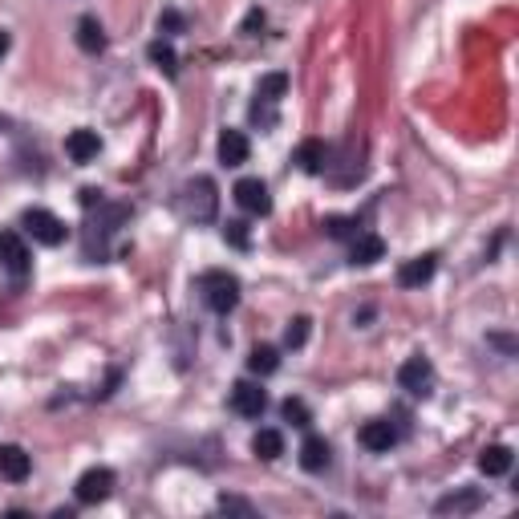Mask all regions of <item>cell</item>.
<instances>
[{
    "label": "cell",
    "mask_w": 519,
    "mask_h": 519,
    "mask_svg": "<svg viewBox=\"0 0 519 519\" xmlns=\"http://www.w3.org/2000/svg\"><path fill=\"white\" fill-rule=\"evenodd\" d=\"M382 256H385V240H382V236H374V231H361V236L353 240V256H349V260L366 268V264H377Z\"/></svg>",
    "instance_id": "d6986e66"
},
{
    "label": "cell",
    "mask_w": 519,
    "mask_h": 519,
    "mask_svg": "<svg viewBox=\"0 0 519 519\" xmlns=\"http://www.w3.org/2000/svg\"><path fill=\"white\" fill-rule=\"evenodd\" d=\"M325 159H329V151H325L321 138H305V143L297 146V154H292V163H297L305 174H321L325 171Z\"/></svg>",
    "instance_id": "2e32d148"
},
{
    "label": "cell",
    "mask_w": 519,
    "mask_h": 519,
    "mask_svg": "<svg viewBox=\"0 0 519 519\" xmlns=\"http://www.w3.org/2000/svg\"><path fill=\"white\" fill-rule=\"evenodd\" d=\"M357 443L366 446V451L382 454V451H390V446L398 443V430L385 422V418H374V422H366L361 430H357Z\"/></svg>",
    "instance_id": "30bf717a"
},
{
    "label": "cell",
    "mask_w": 519,
    "mask_h": 519,
    "mask_svg": "<svg viewBox=\"0 0 519 519\" xmlns=\"http://www.w3.org/2000/svg\"><path fill=\"white\" fill-rule=\"evenodd\" d=\"M248 151H252V143H248V135H244V130H223V135H220V163L223 167L248 163Z\"/></svg>",
    "instance_id": "9a60e30c"
},
{
    "label": "cell",
    "mask_w": 519,
    "mask_h": 519,
    "mask_svg": "<svg viewBox=\"0 0 519 519\" xmlns=\"http://www.w3.org/2000/svg\"><path fill=\"white\" fill-rule=\"evenodd\" d=\"M102 220H89L86 223V256L89 260H106V240L118 231V223L130 215V207H110V203H102Z\"/></svg>",
    "instance_id": "3957f363"
},
{
    "label": "cell",
    "mask_w": 519,
    "mask_h": 519,
    "mask_svg": "<svg viewBox=\"0 0 519 519\" xmlns=\"http://www.w3.org/2000/svg\"><path fill=\"white\" fill-rule=\"evenodd\" d=\"M110 491H114V471L110 467H89L81 479H77V487H74V495H77V503H102V500H110Z\"/></svg>",
    "instance_id": "8992f818"
},
{
    "label": "cell",
    "mask_w": 519,
    "mask_h": 519,
    "mask_svg": "<svg viewBox=\"0 0 519 519\" xmlns=\"http://www.w3.org/2000/svg\"><path fill=\"white\" fill-rule=\"evenodd\" d=\"M97 151H102V138H97V130H74V135L66 138V154L74 159V163H94Z\"/></svg>",
    "instance_id": "4fadbf2b"
},
{
    "label": "cell",
    "mask_w": 519,
    "mask_h": 519,
    "mask_svg": "<svg viewBox=\"0 0 519 519\" xmlns=\"http://www.w3.org/2000/svg\"><path fill=\"white\" fill-rule=\"evenodd\" d=\"M20 223H25V231H29L37 244H45V248H58V244L66 240V223L53 212H45V207H29Z\"/></svg>",
    "instance_id": "277c9868"
},
{
    "label": "cell",
    "mask_w": 519,
    "mask_h": 519,
    "mask_svg": "<svg viewBox=\"0 0 519 519\" xmlns=\"http://www.w3.org/2000/svg\"><path fill=\"white\" fill-rule=\"evenodd\" d=\"M511 462H515V454H511V446H483L479 451V471L491 475V479H500V475L511 471Z\"/></svg>",
    "instance_id": "e0dca14e"
},
{
    "label": "cell",
    "mask_w": 519,
    "mask_h": 519,
    "mask_svg": "<svg viewBox=\"0 0 519 519\" xmlns=\"http://www.w3.org/2000/svg\"><path fill=\"white\" fill-rule=\"evenodd\" d=\"M220 507L223 511H244V515H252V503H244V500H223Z\"/></svg>",
    "instance_id": "4dcf8cb0"
},
{
    "label": "cell",
    "mask_w": 519,
    "mask_h": 519,
    "mask_svg": "<svg viewBox=\"0 0 519 519\" xmlns=\"http://www.w3.org/2000/svg\"><path fill=\"white\" fill-rule=\"evenodd\" d=\"M231 195H236V203H240L244 212H252V215H268L272 212V195H268V183H264V179H240Z\"/></svg>",
    "instance_id": "9c48e42d"
},
{
    "label": "cell",
    "mask_w": 519,
    "mask_h": 519,
    "mask_svg": "<svg viewBox=\"0 0 519 519\" xmlns=\"http://www.w3.org/2000/svg\"><path fill=\"white\" fill-rule=\"evenodd\" d=\"M199 292H203V305L212 308V313H231V308L240 305V280L231 276V272H203L199 276Z\"/></svg>",
    "instance_id": "7a4b0ae2"
},
{
    "label": "cell",
    "mask_w": 519,
    "mask_h": 519,
    "mask_svg": "<svg viewBox=\"0 0 519 519\" xmlns=\"http://www.w3.org/2000/svg\"><path fill=\"white\" fill-rule=\"evenodd\" d=\"M256 25H264V12H260V9H252V12H248V20H244V33L252 37V29H256Z\"/></svg>",
    "instance_id": "1f68e13d"
},
{
    "label": "cell",
    "mask_w": 519,
    "mask_h": 519,
    "mask_svg": "<svg viewBox=\"0 0 519 519\" xmlns=\"http://www.w3.org/2000/svg\"><path fill=\"white\" fill-rule=\"evenodd\" d=\"M280 414H284V418H289L292 426H308V422H313V414H308V406L300 402V398H284Z\"/></svg>",
    "instance_id": "484cf974"
},
{
    "label": "cell",
    "mask_w": 519,
    "mask_h": 519,
    "mask_svg": "<svg viewBox=\"0 0 519 519\" xmlns=\"http://www.w3.org/2000/svg\"><path fill=\"white\" fill-rule=\"evenodd\" d=\"M4 53H9V33L0 29V58H4Z\"/></svg>",
    "instance_id": "d6a6232c"
},
{
    "label": "cell",
    "mask_w": 519,
    "mask_h": 519,
    "mask_svg": "<svg viewBox=\"0 0 519 519\" xmlns=\"http://www.w3.org/2000/svg\"><path fill=\"white\" fill-rule=\"evenodd\" d=\"M146 58L154 61V69H163L167 77H174L179 74V58H174V49H171V41H151V49H146Z\"/></svg>",
    "instance_id": "7402d4cb"
},
{
    "label": "cell",
    "mask_w": 519,
    "mask_h": 519,
    "mask_svg": "<svg viewBox=\"0 0 519 519\" xmlns=\"http://www.w3.org/2000/svg\"><path fill=\"white\" fill-rule=\"evenodd\" d=\"M329 462H333V446H329L321 434H308L305 443H300V467L317 475V471H325Z\"/></svg>",
    "instance_id": "5bb4252c"
},
{
    "label": "cell",
    "mask_w": 519,
    "mask_h": 519,
    "mask_svg": "<svg viewBox=\"0 0 519 519\" xmlns=\"http://www.w3.org/2000/svg\"><path fill=\"white\" fill-rule=\"evenodd\" d=\"M434 268H438V256H430V252H426V256H414L398 268V284H402V289H422L426 280L434 276Z\"/></svg>",
    "instance_id": "8fae6325"
},
{
    "label": "cell",
    "mask_w": 519,
    "mask_h": 519,
    "mask_svg": "<svg viewBox=\"0 0 519 519\" xmlns=\"http://www.w3.org/2000/svg\"><path fill=\"white\" fill-rule=\"evenodd\" d=\"M223 240H228L231 244V248H248V244H252V236H248V223H244V220H231L228 223V228H223Z\"/></svg>",
    "instance_id": "4316f807"
},
{
    "label": "cell",
    "mask_w": 519,
    "mask_h": 519,
    "mask_svg": "<svg viewBox=\"0 0 519 519\" xmlns=\"http://www.w3.org/2000/svg\"><path fill=\"white\" fill-rule=\"evenodd\" d=\"M231 410L240 414V418H260V414L268 410V394L256 382H236L231 385Z\"/></svg>",
    "instance_id": "ba28073f"
},
{
    "label": "cell",
    "mask_w": 519,
    "mask_h": 519,
    "mask_svg": "<svg viewBox=\"0 0 519 519\" xmlns=\"http://www.w3.org/2000/svg\"><path fill=\"white\" fill-rule=\"evenodd\" d=\"M398 385H402L406 394H414V398H426L430 394V385H434V366L426 361L422 353L406 357L402 369H398Z\"/></svg>",
    "instance_id": "5b68a950"
},
{
    "label": "cell",
    "mask_w": 519,
    "mask_h": 519,
    "mask_svg": "<svg viewBox=\"0 0 519 519\" xmlns=\"http://www.w3.org/2000/svg\"><path fill=\"white\" fill-rule=\"evenodd\" d=\"M248 369H252V374H260V377L276 374V369H280V353L272 345H256V349H252V357H248Z\"/></svg>",
    "instance_id": "603a6c76"
},
{
    "label": "cell",
    "mask_w": 519,
    "mask_h": 519,
    "mask_svg": "<svg viewBox=\"0 0 519 519\" xmlns=\"http://www.w3.org/2000/svg\"><path fill=\"white\" fill-rule=\"evenodd\" d=\"M29 471H33V459L20 451L17 443L0 446V475H4V479H9V483H25V479H29Z\"/></svg>",
    "instance_id": "7c38bea8"
},
{
    "label": "cell",
    "mask_w": 519,
    "mask_h": 519,
    "mask_svg": "<svg viewBox=\"0 0 519 519\" xmlns=\"http://www.w3.org/2000/svg\"><path fill=\"white\" fill-rule=\"evenodd\" d=\"M215 207H220V199H215V183L212 179H191V183H183V191H179V215L191 223H207L215 220Z\"/></svg>",
    "instance_id": "6da1fadb"
},
{
    "label": "cell",
    "mask_w": 519,
    "mask_h": 519,
    "mask_svg": "<svg viewBox=\"0 0 519 519\" xmlns=\"http://www.w3.org/2000/svg\"><path fill=\"white\" fill-rule=\"evenodd\" d=\"M183 29H187V17L179 9H163V12H159V33H163V37H179Z\"/></svg>",
    "instance_id": "cb8c5ba5"
},
{
    "label": "cell",
    "mask_w": 519,
    "mask_h": 519,
    "mask_svg": "<svg viewBox=\"0 0 519 519\" xmlns=\"http://www.w3.org/2000/svg\"><path fill=\"white\" fill-rule=\"evenodd\" d=\"M284 89H289V77L284 74H268L264 81H260V97H264V102H280Z\"/></svg>",
    "instance_id": "d4e9b609"
},
{
    "label": "cell",
    "mask_w": 519,
    "mask_h": 519,
    "mask_svg": "<svg viewBox=\"0 0 519 519\" xmlns=\"http://www.w3.org/2000/svg\"><path fill=\"white\" fill-rule=\"evenodd\" d=\"M479 503H483L479 491H454V495L434 503V511H438V515H462V511H475Z\"/></svg>",
    "instance_id": "44dd1931"
},
{
    "label": "cell",
    "mask_w": 519,
    "mask_h": 519,
    "mask_svg": "<svg viewBox=\"0 0 519 519\" xmlns=\"http://www.w3.org/2000/svg\"><path fill=\"white\" fill-rule=\"evenodd\" d=\"M0 264L17 280L29 276V248H25V240H20L17 231H0Z\"/></svg>",
    "instance_id": "52a82bcc"
},
{
    "label": "cell",
    "mask_w": 519,
    "mask_h": 519,
    "mask_svg": "<svg viewBox=\"0 0 519 519\" xmlns=\"http://www.w3.org/2000/svg\"><path fill=\"white\" fill-rule=\"evenodd\" d=\"M357 228V220H345V215H329L325 220V231L333 236V240H341V236H349V231Z\"/></svg>",
    "instance_id": "f1b7e54d"
},
{
    "label": "cell",
    "mask_w": 519,
    "mask_h": 519,
    "mask_svg": "<svg viewBox=\"0 0 519 519\" xmlns=\"http://www.w3.org/2000/svg\"><path fill=\"white\" fill-rule=\"evenodd\" d=\"M81 203H86V207H97V203H102V191H97V187H81Z\"/></svg>",
    "instance_id": "f546056e"
},
{
    "label": "cell",
    "mask_w": 519,
    "mask_h": 519,
    "mask_svg": "<svg viewBox=\"0 0 519 519\" xmlns=\"http://www.w3.org/2000/svg\"><path fill=\"white\" fill-rule=\"evenodd\" d=\"M77 49L81 53H102L106 49V33H102V25H97V17H81L77 20Z\"/></svg>",
    "instance_id": "ac0fdd59"
},
{
    "label": "cell",
    "mask_w": 519,
    "mask_h": 519,
    "mask_svg": "<svg viewBox=\"0 0 519 519\" xmlns=\"http://www.w3.org/2000/svg\"><path fill=\"white\" fill-rule=\"evenodd\" d=\"M252 451H256V459H264V462L280 459V454H284V434L264 426V430H256V438H252Z\"/></svg>",
    "instance_id": "ffe728a7"
},
{
    "label": "cell",
    "mask_w": 519,
    "mask_h": 519,
    "mask_svg": "<svg viewBox=\"0 0 519 519\" xmlns=\"http://www.w3.org/2000/svg\"><path fill=\"white\" fill-rule=\"evenodd\" d=\"M305 341H308V317H297L289 329H284V345H289V349H300Z\"/></svg>",
    "instance_id": "83f0119b"
}]
</instances>
